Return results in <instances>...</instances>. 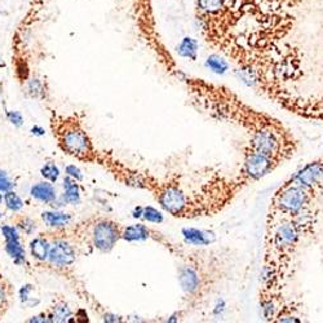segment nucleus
<instances>
[{
    "label": "nucleus",
    "mask_w": 323,
    "mask_h": 323,
    "mask_svg": "<svg viewBox=\"0 0 323 323\" xmlns=\"http://www.w3.org/2000/svg\"><path fill=\"white\" fill-rule=\"evenodd\" d=\"M32 198L43 202V203H52L56 199V190L52 184L48 183H38L30 190Z\"/></svg>",
    "instance_id": "f8f14e48"
},
{
    "label": "nucleus",
    "mask_w": 323,
    "mask_h": 323,
    "mask_svg": "<svg viewBox=\"0 0 323 323\" xmlns=\"http://www.w3.org/2000/svg\"><path fill=\"white\" fill-rule=\"evenodd\" d=\"M56 135L62 150L66 151L70 155L83 159V160H89V156L93 155L92 142L78 123H62L57 128Z\"/></svg>",
    "instance_id": "7ed1b4c3"
},
{
    "label": "nucleus",
    "mask_w": 323,
    "mask_h": 323,
    "mask_svg": "<svg viewBox=\"0 0 323 323\" xmlns=\"http://www.w3.org/2000/svg\"><path fill=\"white\" fill-rule=\"evenodd\" d=\"M122 238L125 239L127 242L145 241V239L149 238V230L142 224H136V225H131L124 229Z\"/></svg>",
    "instance_id": "2eb2a0df"
},
{
    "label": "nucleus",
    "mask_w": 323,
    "mask_h": 323,
    "mask_svg": "<svg viewBox=\"0 0 323 323\" xmlns=\"http://www.w3.org/2000/svg\"><path fill=\"white\" fill-rule=\"evenodd\" d=\"M12 188H13V183L9 180L8 175L4 171L0 170V193H7L12 190Z\"/></svg>",
    "instance_id": "5701e85b"
},
{
    "label": "nucleus",
    "mask_w": 323,
    "mask_h": 323,
    "mask_svg": "<svg viewBox=\"0 0 323 323\" xmlns=\"http://www.w3.org/2000/svg\"><path fill=\"white\" fill-rule=\"evenodd\" d=\"M142 216L146 221H149V223L160 224L162 221H163V214H162L158 209L153 208V207H145V208H143Z\"/></svg>",
    "instance_id": "4be33fe9"
},
{
    "label": "nucleus",
    "mask_w": 323,
    "mask_h": 323,
    "mask_svg": "<svg viewBox=\"0 0 323 323\" xmlns=\"http://www.w3.org/2000/svg\"><path fill=\"white\" fill-rule=\"evenodd\" d=\"M66 173H67V176H70V177L74 178V180H77V181H82L83 180L82 172H80L79 168L75 167L74 165L67 166V167H66Z\"/></svg>",
    "instance_id": "a878e982"
},
{
    "label": "nucleus",
    "mask_w": 323,
    "mask_h": 323,
    "mask_svg": "<svg viewBox=\"0 0 323 323\" xmlns=\"http://www.w3.org/2000/svg\"><path fill=\"white\" fill-rule=\"evenodd\" d=\"M310 191L297 184L289 180L279 188L273 196L271 206L272 213H278V216L295 219L300 213L308 209L310 203Z\"/></svg>",
    "instance_id": "f03ea898"
},
{
    "label": "nucleus",
    "mask_w": 323,
    "mask_h": 323,
    "mask_svg": "<svg viewBox=\"0 0 323 323\" xmlns=\"http://www.w3.org/2000/svg\"><path fill=\"white\" fill-rule=\"evenodd\" d=\"M178 281L180 286L186 294H194L199 290L201 286V278H199L198 272L191 266H184L180 269L178 273Z\"/></svg>",
    "instance_id": "9b49d317"
},
{
    "label": "nucleus",
    "mask_w": 323,
    "mask_h": 323,
    "mask_svg": "<svg viewBox=\"0 0 323 323\" xmlns=\"http://www.w3.org/2000/svg\"><path fill=\"white\" fill-rule=\"evenodd\" d=\"M143 213V208L142 207H137V208H135V211H133V218L137 219V218H141Z\"/></svg>",
    "instance_id": "2f4dec72"
},
{
    "label": "nucleus",
    "mask_w": 323,
    "mask_h": 323,
    "mask_svg": "<svg viewBox=\"0 0 323 323\" xmlns=\"http://www.w3.org/2000/svg\"><path fill=\"white\" fill-rule=\"evenodd\" d=\"M31 133L35 136H43L45 132L42 127H39V125H35V127L31 128Z\"/></svg>",
    "instance_id": "7c9ffc66"
},
{
    "label": "nucleus",
    "mask_w": 323,
    "mask_h": 323,
    "mask_svg": "<svg viewBox=\"0 0 323 323\" xmlns=\"http://www.w3.org/2000/svg\"><path fill=\"white\" fill-rule=\"evenodd\" d=\"M206 66L209 70L214 73V74L223 75L229 70V64L224 57L219 56V55H211L208 59L206 60Z\"/></svg>",
    "instance_id": "a211bd4d"
},
{
    "label": "nucleus",
    "mask_w": 323,
    "mask_h": 323,
    "mask_svg": "<svg viewBox=\"0 0 323 323\" xmlns=\"http://www.w3.org/2000/svg\"><path fill=\"white\" fill-rule=\"evenodd\" d=\"M49 249L50 244L48 243L47 239L44 238H35L34 241H31L30 243V251L31 255L39 261H44L49 256Z\"/></svg>",
    "instance_id": "f3484780"
},
{
    "label": "nucleus",
    "mask_w": 323,
    "mask_h": 323,
    "mask_svg": "<svg viewBox=\"0 0 323 323\" xmlns=\"http://www.w3.org/2000/svg\"><path fill=\"white\" fill-rule=\"evenodd\" d=\"M43 91L42 82L39 79H32L29 82V92L31 93L32 97H38L39 93Z\"/></svg>",
    "instance_id": "b1692460"
},
{
    "label": "nucleus",
    "mask_w": 323,
    "mask_h": 323,
    "mask_svg": "<svg viewBox=\"0 0 323 323\" xmlns=\"http://www.w3.org/2000/svg\"><path fill=\"white\" fill-rule=\"evenodd\" d=\"M4 239H6V251L11 256V259L17 265H21L25 262V249L20 243L19 231L14 226L4 225L2 228Z\"/></svg>",
    "instance_id": "6e6552de"
},
{
    "label": "nucleus",
    "mask_w": 323,
    "mask_h": 323,
    "mask_svg": "<svg viewBox=\"0 0 323 323\" xmlns=\"http://www.w3.org/2000/svg\"><path fill=\"white\" fill-rule=\"evenodd\" d=\"M64 199L65 202L71 204H78L80 202V191L79 186H78L77 180L71 178L70 176H67L64 180Z\"/></svg>",
    "instance_id": "dca6fc26"
},
{
    "label": "nucleus",
    "mask_w": 323,
    "mask_h": 323,
    "mask_svg": "<svg viewBox=\"0 0 323 323\" xmlns=\"http://www.w3.org/2000/svg\"><path fill=\"white\" fill-rule=\"evenodd\" d=\"M224 309H225V301H224V300H219L218 304H216V307H214L213 313L216 315H219L224 312Z\"/></svg>",
    "instance_id": "c85d7f7f"
},
{
    "label": "nucleus",
    "mask_w": 323,
    "mask_h": 323,
    "mask_svg": "<svg viewBox=\"0 0 323 323\" xmlns=\"http://www.w3.org/2000/svg\"><path fill=\"white\" fill-rule=\"evenodd\" d=\"M105 320L106 322H120V317H118V315L115 314H106L105 315Z\"/></svg>",
    "instance_id": "c756f323"
},
{
    "label": "nucleus",
    "mask_w": 323,
    "mask_h": 323,
    "mask_svg": "<svg viewBox=\"0 0 323 323\" xmlns=\"http://www.w3.org/2000/svg\"><path fill=\"white\" fill-rule=\"evenodd\" d=\"M4 202H6L7 208L11 209L12 212L21 211L22 207H24V201L12 190L7 191V193L4 194Z\"/></svg>",
    "instance_id": "6ab92c4d"
},
{
    "label": "nucleus",
    "mask_w": 323,
    "mask_h": 323,
    "mask_svg": "<svg viewBox=\"0 0 323 323\" xmlns=\"http://www.w3.org/2000/svg\"><path fill=\"white\" fill-rule=\"evenodd\" d=\"M158 202L160 203L162 208L170 212L173 216L188 214L189 199L178 186L167 185L159 190Z\"/></svg>",
    "instance_id": "39448f33"
},
{
    "label": "nucleus",
    "mask_w": 323,
    "mask_h": 323,
    "mask_svg": "<svg viewBox=\"0 0 323 323\" xmlns=\"http://www.w3.org/2000/svg\"><path fill=\"white\" fill-rule=\"evenodd\" d=\"M176 49L181 57H186V59H190L191 61H195L196 55H198V42L193 38L185 37L181 39Z\"/></svg>",
    "instance_id": "4468645a"
},
{
    "label": "nucleus",
    "mask_w": 323,
    "mask_h": 323,
    "mask_svg": "<svg viewBox=\"0 0 323 323\" xmlns=\"http://www.w3.org/2000/svg\"><path fill=\"white\" fill-rule=\"evenodd\" d=\"M42 219L45 225L50 226V228H61V226L67 225L71 221V216L69 213L59 211L43 212Z\"/></svg>",
    "instance_id": "ddd939ff"
},
{
    "label": "nucleus",
    "mask_w": 323,
    "mask_h": 323,
    "mask_svg": "<svg viewBox=\"0 0 323 323\" xmlns=\"http://www.w3.org/2000/svg\"><path fill=\"white\" fill-rule=\"evenodd\" d=\"M120 233L118 226L112 221H101L93 230V243L101 252L112 251L119 239Z\"/></svg>",
    "instance_id": "0eeeda50"
},
{
    "label": "nucleus",
    "mask_w": 323,
    "mask_h": 323,
    "mask_svg": "<svg viewBox=\"0 0 323 323\" xmlns=\"http://www.w3.org/2000/svg\"><path fill=\"white\" fill-rule=\"evenodd\" d=\"M48 259L56 266H69L75 261V251L67 242L57 241L50 246Z\"/></svg>",
    "instance_id": "1a4fd4ad"
},
{
    "label": "nucleus",
    "mask_w": 323,
    "mask_h": 323,
    "mask_svg": "<svg viewBox=\"0 0 323 323\" xmlns=\"http://www.w3.org/2000/svg\"><path fill=\"white\" fill-rule=\"evenodd\" d=\"M127 2L130 4L132 19L141 37L148 43L149 47L160 57L162 61L168 64V67L173 66L175 65L173 59L171 57L170 52L166 50L165 44L162 43L160 37H159L153 0H127Z\"/></svg>",
    "instance_id": "f257e3e1"
},
{
    "label": "nucleus",
    "mask_w": 323,
    "mask_h": 323,
    "mask_svg": "<svg viewBox=\"0 0 323 323\" xmlns=\"http://www.w3.org/2000/svg\"><path fill=\"white\" fill-rule=\"evenodd\" d=\"M20 228L26 234H31L35 230V223L32 220H30V219H24V221L20 224Z\"/></svg>",
    "instance_id": "bb28decb"
},
{
    "label": "nucleus",
    "mask_w": 323,
    "mask_h": 323,
    "mask_svg": "<svg viewBox=\"0 0 323 323\" xmlns=\"http://www.w3.org/2000/svg\"><path fill=\"white\" fill-rule=\"evenodd\" d=\"M40 173H42L43 177L52 181V183H56L57 178L60 177V170L55 163H47V165L43 166Z\"/></svg>",
    "instance_id": "412c9836"
},
{
    "label": "nucleus",
    "mask_w": 323,
    "mask_h": 323,
    "mask_svg": "<svg viewBox=\"0 0 323 323\" xmlns=\"http://www.w3.org/2000/svg\"><path fill=\"white\" fill-rule=\"evenodd\" d=\"M7 118H8L9 122L13 125H16V127H20V125L24 124V118H22L21 113L20 112H8L7 113Z\"/></svg>",
    "instance_id": "393cba45"
},
{
    "label": "nucleus",
    "mask_w": 323,
    "mask_h": 323,
    "mask_svg": "<svg viewBox=\"0 0 323 323\" xmlns=\"http://www.w3.org/2000/svg\"><path fill=\"white\" fill-rule=\"evenodd\" d=\"M6 300V292H4V289L0 286V302H3Z\"/></svg>",
    "instance_id": "473e14b6"
},
{
    "label": "nucleus",
    "mask_w": 323,
    "mask_h": 323,
    "mask_svg": "<svg viewBox=\"0 0 323 323\" xmlns=\"http://www.w3.org/2000/svg\"><path fill=\"white\" fill-rule=\"evenodd\" d=\"M183 237L186 243L193 244V246H209L216 241L214 233L208 230H199L194 228L183 229Z\"/></svg>",
    "instance_id": "9d476101"
},
{
    "label": "nucleus",
    "mask_w": 323,
    "mask_h": 323,
    "mask_svg": "<svg viewBox=\"0 0 323 323\" xmlns=\"http://www.w3.org/2000/svg\"><path fill=\"white\" fill-rule=\"evenodd\" d=\"M278 165L279 160H277L274 156L247 148L243 166L241 168V176L247 181H257L272 173Z\"/></svg>",
    "instance_id": "20e7f679"
},
{
    "label": "nucleus",
    "mask_w": 323,
    "mask_h": 323,
    "mask_svg": "<svg viewBox=\"0 0 323 323\" xmlns=\"http://www.w3.org/2000/svg\"><path fill=\"white\" fill-rule=\"evenodd\" d=\"M290 180L308 190L323 185V160L310 162L300 168Z\"/></svg>",
    "instance_id": "423d86ee"
},
{
    "label": "nucleus",
    "mask_w": 323,
    "mask_h": 323,
    "mask_svg": "<svg viewBox=\"0 0 323 323\" xmlns=\"http://www.w3.org/2000/svg\"><path fill=\"white\" fill-rule=\"evenodd\" d=\"M70 317H71V310H70V308L67 305L62 304L53 309V314L50 317L52 319L50 320L52 322H65Z\"/></svg>",
    "instance_id": "aec40b11"
},
{
    "label": "nucleus",
    "mask_w": 323,
    "mask_h": 323,
    "mask_svg": "<svg viewBox=\"0 0 323 323\" xmlns=\"http://www.w3.org/2000/svg\"><path fill=\"white\" fill-rule=\"evenodd\" d=\"M32 287L31 286H22V289L20 290V299H21V301L24 302V304H26L27 301L30 300V292H31Z\"/></svg>",
    "instance_id": "cd10ccee"
}]
</instances>
